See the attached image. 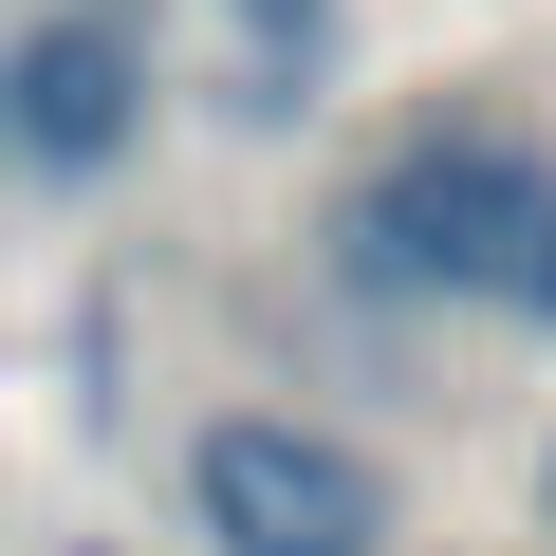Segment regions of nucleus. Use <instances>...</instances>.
<instances>
[{
    "label": "nucleus",
    "mask_w": 556,
    "mask_h": 556,
    "mask_svg": "<svg viewBox=\"0 0 556 556\" xmlns=\"http://www.w3.org/2000/svg\"><path fill=\"white\" fill-rule=\"evenodd\" d=\"M353 278H390V298H482V316H556V149H519V130L390 149L371 204H353Z\"/></svg>",
    "instance_id": "f257e3e1"
},
{
    "label": "nucleus",
    "mask_w": 556,
    "mask_h": 556,
    "mask_svg": "<svg viewBox=\"0 0 556 556\" xmlns=\"http://www.w3.org/2000/svg\"><path fill=\"white\" fill-rule=\"evenodd\" d=\"M130 130H149V0H38L0 38V149L93 186V167H130Z\"/></svg>",
    "instance_id": "f03ea898"
},
{
    "label": "nucleus",
    "mask_w": 556,
    "mask_h": 556,
    "mask_svg": "<svg viewBox=\"0 0 556 556\" xmlns=\"http://www.w3.org/2000/svg\"><path fill=\"white\" fill-rule=\"evenodd\" d=\"M186 501H204V538H223V556H371V538H390V482H371V445H334V427H298V408H241V427H204Z\"/></svg>",
    "instance_id": "7ed1b4c3"
},
{
    "label": "nucleus",
    "mask_w": 556,
    "mask_h": 556,
    "mask_svg": "<svg viewBox=\"0 0 556 556\" xmlns=\"http://www.w3.org/2000/svg\"><path fill=\"white\" fill-rule=\"evenodd\" d=\"M241 20H316V0H241Z\"/></svg>",
    "instance_id": "20e7f679"
}]
</instances>
